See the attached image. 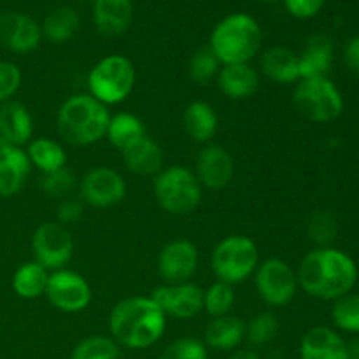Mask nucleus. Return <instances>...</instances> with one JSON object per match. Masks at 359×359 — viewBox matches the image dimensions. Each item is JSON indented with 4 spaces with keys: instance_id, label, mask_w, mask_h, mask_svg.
Returning a JSON list of instances; mask_svg holds the SVG:
<instances>
[{
    "instance_id": "nucleus-10",
    "label": "nucleus",
    "mask_w": 359,
    "mask_h": 359,
    "mask_svg": "<svg viewBox=\"0 0 359 359\" xmlns=\"http://www.w3.org/2000/svg\"><path fill=\"white\" fill-rule=\"evenodd\" d=\"M32 251L35 262L41 263L49 272L65 269L74 255L72 235L65 224L44 223L35 230L32 237Z\"/></svg>"
},
{
    "instance_id": "nucleus-30",
    "label": "nucleus",
    "mask_w": 359,
    "mask_h": 359,
    "mask_svg": "<svg viewBox=\"0 0 359 359\" xmlns=\"http://www.w3.org/2000/svg\"><path fill=\"white\" fill-rule=\"evenodd\" d=\"M146 135V125H144L142 119L137 118L132 112H118V114L111 116L105 139H107L116 149L123 151L125 147H128L130 144H133L135 140L142 139V137Z\"/></svg>"
},
{
    "instance_id": "nucleus-16",
    "label": "nucleus",
    "mask_w": 359,
    "mask_h": 359,
    "mask_svg": "<svg viewBox=\"0 0 359 359\" xmlns=\"http://www.w3.org/2000/svg\"><path fill=\"white\" fill-rule=\"evenodd\" d=\"M42 41V28L34 18L21 13L0 14V42L14 53H32Z\"/></svg>"
},
{
    "instance_id": "nucleus-11",
    "label": "nucleus",
    "mask_w": 359,
    "mask_h": 359,
    "mask_svg": "<svg viewBox=\"0 0 359 359\" xmlns=\"http://www.w3.org/2000/svg\"><path fill=\"white\" fill-rule=\"evenodd\" d=\"M46 297L49 304L65 314L83 312L91 302V287L81 273L60 269L49 273Z\"/></svg>"
},
{
    "instance_id": "nucleus-3",
    "label": "nucleus",
    "mask_w": 359,
    "mask_h": 359,
    "mask_svg": "<svg viewBox=\"0 0 359 359\" xmlns=\"http://www.w3.org/2000/svg\"><path fill=\"white\" fill-rule=\"evenodd\" d=\"M109 114L107 105L98 102L90 93H77L67 98L56 116V125L62 139L72 146H91L105 139Z\"/></svg>"
},
{
    "instance_id": "nucleus-45",
    "label": "nucleus",
    "mask_w": 359,
    "mask_h": 359,
    "mask_svg": "<svg viewBox=\"0 0 359 359\" xmlns=\"http://www.w3.org/2000/svg\"><path fill=\"white\" fill-rule=\"evenodd\" d=\"M262 2H266V4H273V2H279V0H262Z\"/></svg>"
},
{
    "instance_id": "nucleus-18",
    "label": "nucleus",
    "mask_w": 359,
    "mask_h": 359,
    "mask_svg": "<svg viewBox=\"0 0 359 359\" xmlns=\"http://www.w3.org/2000/svg\"><path fill=\"white\" fill-rule=\"evenodd\" d=\"M217 88L230 100H245L255 97L259 88V74L249 63L223 65L216 77Z\"/></svg>"
},
{
    "instance_id": "nucleus-38",
    "label": "nucleus",
    "mask_w": 359,
    "mask_h": 359,
    "mask_svg": "<svg viewBox=\"0 0 359 359\" xmlns=\"http://www.w3.org/2000/svg\"><path fill=\"white\" fill-rule=\"evenodd\" d=\"M160 359H209L207 346L196 339H179L161 353Z\"/></svg>"
},
{
    "instance_id": "nucleus-44",
    "label": "nucleus",
    "mask_w": 359,
    "mask_h": 359,
    "mask_svg": "<svg viewBox=\"0 0 359 359\" xmlns=\"http://www.w3.org/2000/svg\"><path fill=\"white\" fill-rule=\"evenodd\" d=\"M347 354H349V359H359V340L347 344Z\"/></svg>"
},
{
    "instance_id": "nucleus-41",
    "label": "nucleus",
    "mask_w": 359,
    "mask_h": 359,
    "mask_svg": "<svg viewBox=\"0 0 359 359\" xmlns=\"http://www.w3.org/2000/svg\"><path fill=\"white\" fill-rule=\"evenodd\" d=\"M83 216V203L79 200L74 198H63L62 203L58 207V223L62 224H70L76 223L79 217Z\"/></svg>"
},
{
    "instance_id": "nucleus-23",
    "label": "nucleus",
    "mask_w": 359,
    "mask_h": 359,
    "mask_svg": "<svg viewBox=\"0 0 359 359\" xmlns=\"http://www.w3.org/2000/svg\"><path fill=\"white\" fill-rule=\"evenodd\" d=\"M333 42L328 35L316 34L307 39L304 49L298 55L300 58V76L307 77H328L333 65Z\"/></svg>"
},
{
    "instance_id": "nucleus-28",
    "label": "nucleus",
    "mask_w": 359,
    "mask_h": 359,
    "mask_svg": "<svg viewBox=\"0 0 359 359\" xmlns=\"http://www.w3.org/2000/svg\"><path fill=\"white\" fill-rule=\"evenodd\" d=\"M49 270L44 269L41 263L28 262L21 265L20 269L14 272L13 277V290L18 297L25 298V300H35V298L46 294V287H48L49 280Z\"/></svg>"
},
{
    "instance_id": "nucleus-33",
    "label": "nucleus",
    "mask_w": 359,
    "mask_h": 359,
    "mask_svg": "<svg viewBox=\"0 0 359 359\" xmlns=\"http://www.w3.org/2000/svg\"><path fill=\"white\" fill-rule=\"evenodd\" d=\"M189 77L195 81L196 84H209L217 77L221 70V62L217 56L214 55L212 49L209 46L196 49L193 56L189 58Z\"/></svg>"
},
{
    "instance_id": "nucleus-34",
    "label": "nucleus",
    "mask_w": 359,
    "mask_h": 359,
    "mask_svg": "<svg viewBox=\"0 0 359 359\" xmlns=\"http://www.w3.org/2000/svg\"><path fill=\"white\" fill-rule=\"evenodd\" d=\"M332 319L342 332L359 333V294L347 293L333 300Z\"/></svg>"
},
{
    "instance_id": "nucleus-13",
    "label": "nucleus",
    "mask_w": 359,
    "mask_h": 359,
    "mask_svg": "<svg viewBox=\"0 0 359 359\" xmlns=\"http://www.w3.org/2000/svg\"><path fill=\"white\" fill-rule=\"evenodd\" d=\"M151 300L165 316L191 319L203 311V290L193 283L163 284L151 293Z\"/></svg>"
},
{
    "instance_id": "nucleus-43",
    "label": "nucleus",
    "mask_w": 359,
    "mask_h": 359,
    "mask_svg": "<svg viewBox=\"0 0 359 359\" xmlns=\"http://www.w3.org/2000/svg\"><path fill=\"white\" fill-rule=\"evenodd\" d=\"M230 359H262L255 349H238Z\"/></svg>"
},
{
    "instance_id": "nucleus-9",
    "label": "nucleus",
    "mask_w": 359,
    "mask_h": 359,
    "mask_svg": "<svg viewBox=\"0 0 359 359\" xmlns=\"http://www.w3.org/2000/svg\"><path fill=\"white\" fill-rule=\"evenodd\" d=\"M255 286L259 298L270 307H284L298 290L297 272L280 258H269L255 270Z\"/></svg>"
},
{
    "instance_id": "nucleus-25",
    "label": "nucleus",
    "mask_w": 359,
    "mask_h": 359,
    "mask_svg": "<svg viewBox=\"0 0 359 359\" xmlns=\"http://www.w3.org/2000/svg\"><path fill=\"white\" fill-rule=\"evenodd\" d=\"M182 125L189 139L198 144H207L216 137L219 128V118L210 104L203 100H195L184 109Z\"/></svg>"
},
{
    "instance_id": "nucleus-6",
    "label": "nucleus",
    "mask_w": 359,
    "mask_h": 359,
    "mask_svg": "<svg viewBox=\"0 0 359 359\" xmlns=\"http://www.w3.org/2000/svg\"><path fill=\"white\" fill-rule=\"evenodd\" d=\"M137 72L132 60L123 55H109L95 63L88 74V90L104 105H118L135 88Z\"/></svg>"
},
{
    "instance_id": "nucleus-32",
    "label": "nucleus",
    "mask_w": 359,
    "mask_h": 359,
    "mask_svg": "<svg viewBox=\"0 0 359 359\" xmlns=\"http://www.w3.org/2000/svg\"><path fill=\"white\" fill-rule=\"evenodd\" d=\"M235 300L237 298H235L233 286L221 283V280H216L207 290H203V311L210 318H221V316L230 314Z\"/></svg>"
},
{
    "instance_id": "nucleus-42",
    "label": "nucleus",
    "mask_w": 359,
    "mask_h": 359,
    "mask_svg": "<svg viewBox=\"0 0 359 359\" xmlns=\"http://www.w3.org/2000/svg\"><path fill=\"white\" fill-rule=\"evenodd\" d=\"M344 60H346L347 69L353 74L359 76V35L351 39L344 49Z\"/></svg>"
},
{
    "instance_id": "nucleus-14",
    "label": "nucleus",
    "mask_w": 359,
    "mask_h": 359,
    "mask_svg": "<svg viewBox=\"0 0 359 359\" xmlns=\"http://www.w3.org/2000/svg\"><path fill=\"white\" fill-rule=\"evenodd\" d=\"M198 249L186 238H177L165 245L158 256V273L165 284L189 283L198 269Z\"/></svg>"
},
{
    "instance_id": "nucleus-2",
    "label": "nucleus",
    "mask_w": 359,
    "mask_h": 359,
    "mask_svg": "<svg viewBox=\"0 0 359 359\" xmlns=\"http://www.w3.org/2000/svg\"><path fill=\"white\" fill-rule=\"evenodd\" d=\"M167 316L151 297H130L118 302L109 314V332L118 346L147 349L163 337Z\"/></svg>"
},
{
    "instance_id": "nucleus-1",
    "label": "nucleus",
    "mask_w": 359,
    "mask_h": 359,
    "mask_svg": "<svg viewBox=\"0 0 359 359\" xmlns=\"http://www.w3.org/2000/svg\"><path fill=\"white\" fill-rule=\"evenodd\" d=\"M298 286L319 300H337L356 286L354 259L335 248H318L307 252L298 266Z\"/></svg>"
},
{
    "instance_id": "nucleus-22",
    "label": "nucleus",
    "mask_w": 359,
    "mask_h": 359,
    "mask_svg": "<svg viewBox=\"0 0 359 359\" xmlns=\"http://www.w3.org/2000/svg\"><path fill=\"white\" fill-rule=\"evenodd\" d=\"M259 67L262 72L277 84H291L302 79L298 53L286 46H272L265 49L259 60Z\"/></svg>"
},
{
    "instance_id": "nucleus-24",
    "label": "nucleus",
    "mask_w": 359,
    "mask_h": 359,
    "mask_svg": "<svg viewBox=\"0 0 359 359\" xmlns=\"http://www.w3.org/2000/svg\"><path fill=\"white\" fill-rule=\"evenodd\" d=\"M34 133V119L20 102H7L0 109V142L11 146H25Z\"/></svg>"
},
{
    "instance_id": "nucleus-5",
    "label": "nucleus",
    "mask_w": 359,
    "mask_h": 359,
    "mask_svg": "<svg viewBox=\"0 0 359 359\" xmlns=\"http://www.w3.org/2000/svg\"><path fill=\"white\" fill-rule=\"evenodd\" d=\"M153 189L158 205L174 216H186L202 202V186L195 172L182 165H172L154 175Z\"/></svg>"
},
{
    "instance_id": "nucleus-27",
    "label": "nucleus",
    "mask_w": 359,
    "mask_h": 359,
    "mask_svg": "<svg viewBox=\"0 0 359 359\" xmlns=\"http://www.w3.org/2000/svg\"><path fill=\"white\" fill-rule=\"evenodd\" d=\"M79 14L69 6L53 9L42 21V39H48L53 44H63L70 41L79 30Z\"/></svg>"
},
{
    "instance_id": "nucleus-7",
    "label": "nucleus",
    "mask_w": 359,
    "mask_h": 359,
    "mask_svg": "<svg viewBox=\"0 0 359 359\" xmlns=\"http://www.w3.org/2000/svg\"><path fill=\"white\" fill-rule=\"evenodd\" d=\"M258 265V245L245 235H228L217 242L210 256V266L216 279L230 286H237L255 276Z\"/></svg>"
},
{
    "instance_id": "nucleus-29",
    "label": "nucleus",
    "mask_w": 359,
    "mask_h": 359,
    "mask_svg": "<svg viewBox=\"0 0 359 359\" xmlns=\"http://www.w3.org/2000/svg\"><path fill=\"white\" fill-rule=\"evenodd\" d=\"M27 154L30 163L37 167L42 174L60 170V168H65L67 165V153L62 144L48 139V137H39V139L30 140Z\"/></svg>"
},
{
    "instance_id": "nucleus-8",
    "label": "nucleus",
    "mask_w": 359,
    "mask_h": 359,
    "mask_svg": "<svg viewBox=\"0 0 359 359\" xmlns=\"http://www.w3.org/2000/svg\"><path fill=\"white\" fill-rule=\"evenodd\" d=\"M293 105L304 118L314 123L335 121L344 112V98L328 77H307L298 81Z\"/></svg>"
},
{
    "instance_id": "nucleus-21",
    "label": "nucleus",
    "mask_w": 359,
    "mask_h": 359,
    "mask_svg": "<svg viewBox=\"0 0 359 359\" xmlns=\"http://www.w3.org/2000/svg\"><path fill=\"white\" fill-rule=\"evenodd\" d=\"M121 156L130 172L137 175H156L163 170L165 154L160 144L151 137H142L121 151Z\"/></svg>"
},
{
    "instance_id": "nucleus-36",
    "label": "nucleus",
    "mask_w": 359,
    "mask_h": 359,
    "mask_svg": "<svg viewBox=\"0 0 359 359\" xmlns=\"http://www.w3.org/2000/svg\"><path fill=\"white\" fill-rule=\"evenodd\" d=\"M279 333V321L272 312H259L245 325V337L252 346H266Z\"/></svg>"
},
{
    "instance_id": "nucleus-15",
    "label": "nucleus",
    "mask_w": 359,
    "mask_h": 359,
    "mask_svg": "<svg viewBox=\"0 0 359 359\" xmlns=\"http://www.w3.org/2000/svg\"><path fill=\"white\" fill-rule=\"evenodd\" d=\"M235 163L231 154L221 146H207L196 158L195 175L200 186L207 189H223L231 182Z\"/></svg>"
},
{
    "instance_id": "nucleus-40",
    "label": "nucleus",
    "mask_w": 359,
    "mask_h": 359,
    "mask_svg": "<svg viewBox=\"0 0 359 359\" xmlns=\"http://www.w3.org/2000/svg\"><path fill=\"white\" fill-rule=\"evenodd\" d=\"M287 13L298 20H309L319 14L325 6V0H283Z\"/></svg>"
},
{
    "instance_id": "nucleus-35",
    "label": "nucleus",
    "mask_w": 359,
    "mask_h": 359,
    "mask_svg": "<svg viewBox=\"0 0 359 359\" xmlns=\"http://www.w3.org/2000/svg\"><path fill=\"white\" fill-rule=\"evenodd\" d=\"M307 233L319 248H330L339 233V223L328 210H316L307 223Z\"/></svg>"
},
{
    "instance_id": "nucleus-26",
    "label": "nucleus",
    "mask_w": 359,
    "mask_h": 359,
    "mask_svg": "<svg viewBox=\"0 0 359 359\" xmlns=\"http://www.w3.org/2000/svg\"><path fill=\"white\" fill-rule=\"evenodd\" d=\"M245 339V323L237 316L212 318L205 328V346L216 351H233Z\"/></svg>"
},
{
    "instance_id": "nucleus-4",
    "label": "nucleus",
    "mask_w": 359,
    "mask_h": 359,
    "mask_svg": "<svg viewBox=\"0 0 359 359\" xmlns=\"http://www.w3.org/2000/svg\"><path fill=\"white\" fill-rule=\"evenodd\" d=\"M263 30L258 20L248 13H231L214 27L209 48L221 65L249 63L259 53Z\"/></svg>"
},
{
    "instance_id": "nucleus-19",
    "label": "nucleus",
    "mask_w": 359,
    "mask_h": 359,
    "mask_svg": "<svg viewBox=\"0 0 359 359\" xmlns=\"http://www.w3.org/2000/svg\"><path fill=\"white\" fill-rule=\"evenodd\" d=\"M300 359H349L347 344L335 330L316 326L302 339Z\"/></svg>"
},
{
    "instance_id": "nucleus-37",
    "label": "nucleus",
    "mask_w": 359,
    "mask_h": 359,
    "mask_svg": "<svg viewBox=\"0 0 359 359\" xmlns=\"http://www.w3.org/2000/svg\"><path fill=\"white\" fill-rule=\"evenodd\" d=\"M76 186V177L69 168H60V170L42 174L41 188L51 198H67L69 193Z\"/></svg>"
},
{
    "instance_id": "nucleus-39",
    "label": "nucleus",
    "mask_w": 359,
    "mask_h": 359,
    "mask_svg": "<svg viewBox=\"0 0 359 359\" xmlns=\"http://www.w3.org/2000/svg\"><path fill=\"white\" fill-rule=\"evenodd\" d=\"M21 86V70L11 62H0V104L7 102Z\"/></svg>"
},
{
    "instance_id": "nucleus-20",
    "label": "nucleus",
    "mask_w": 359,
    "mask_h": 359,
    "mask_svg": "<svg viewBox=\"0 0 359 359\" xmlns=\"http://www.w3.org/2000/svg\"><path fill=\"white\" fill-rule=\"evenodd\" d=\"M93 23L105 37L125 34L133 20L132 0H93Z\"/></svg>"
},
{
    "instance_id": "nucleus-31",
    "label": "nucleus",
    "mask_w": 359,
    "mask_h": 359,
    "mask_svg": "<svg viewBox=\"0 0 359 359\" xmlns=\"http://www.w3.org/2000/svg\"><path fill=\"white\" fill-rule=\"evenodd\" d=\"M70 359H119V346L112 337H88L74 347Z\"/></svg>"
},
{
    "instance_id": "nucleus-17",
    "label": "nucleus",
    "mask_w": 359,
    "mask_h": 359,
    "mask_svg": "<svg viewBox=\"0 0 359 359\" xmlns=\"http://www.w3.org/2000/svg\"><path fill=\"white\" fill-rule=\"evenodd\" d=\"M32 163L27 151L0 142V196H14L21 191L30 174Z\"/></svg>"
},
{
    "instance_id": "nucleus-12",
    "label": "nucleus",
    "mask_w": 359,
    "mask_h": 359,
    "mask_svg": "<svg viewBox=\"0 0 359 359\" xmlns=\"http://www.w3.org/2000/svg\"><path fill=\"white\" fill-rule=\"evenodd\" d=\"M125 195L126 181L114 168L95 167L81 181V196L95 209L118 205Z\"/></svg>"
}]
</instances>
